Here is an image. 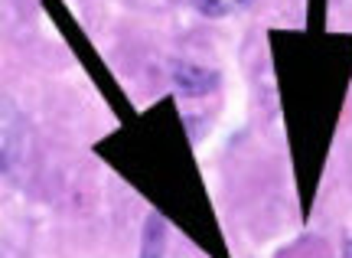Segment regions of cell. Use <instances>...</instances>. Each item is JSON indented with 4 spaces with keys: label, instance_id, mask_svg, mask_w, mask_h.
<instances>
[{
    "label": "cell",
    "instance_id": "1",
    "mask_svg": "<svg viewBox=\"0 0 352 258\" xmlns=\"http://www.w3.org/2000/svg\"><path fill=\"white\" fill-rule=\"evenodd\" d=\"M173 85L189 98H199V95H209L219 85V72L206 69L199 63H176L173 65Z\"/></svg>",
    "mask_w": 352,
    "mask_h": 258
},
{
    "label": "cell",
    "instance_id": "2",
    "mask_svg": "<svg viewBox=\"0 0 352 258\" xmlns=\"http://www.w3.org/2000/svg\"><path fill=\"white\" fill-rule=\"evenodd\" d=\"M166 255V222L151 213L144 222V239H140V252L138 258H164Z\"/></svg>",
    "mask_w": 352,
    "mask_h": 258
},
{
    "label": "cell",
    "instance_id": "3",
    "mask_svg": "<svg viewBox=\"0 0 352 258\" xmlns=\"http://www.w3.org/2000/svg\"><path fill=\"white\" fill-rule=\"evenodd\" d=\"M254 0H192L196 13L209 17V20H226V17H235V13L248 10Z\"/></svg>",
    "mask_w": 352,
    "mask_h": 258
},
{
    "label": "cell",
    "instance_id": "4",
    "mask_svg": "<svg viewBox=\"0 0 352 258\" xmlns=\"http://www.w3.org/2000/svg\"><path fill=\"white\" fill-rule=\"evenodd\" d=\"M342 258H352V239H346V242H342Z\"/></svg>",
    "mask_w": 352,
    "mask_h": 258
}]
</instances>
